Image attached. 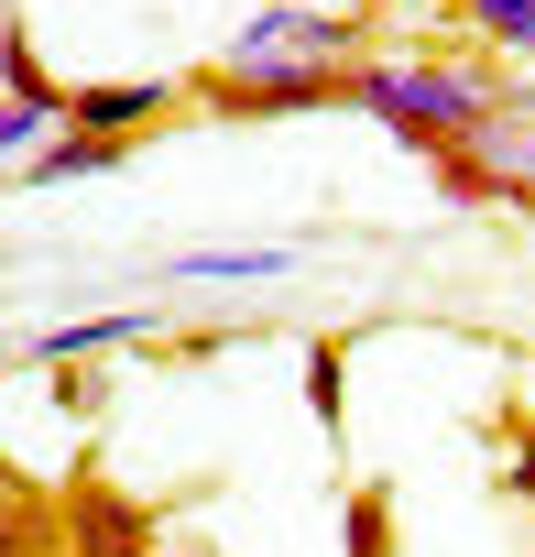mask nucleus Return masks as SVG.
Masks as SVG:
<instances>
[{"label": "nucleus", "mask_w": 535, "mask_h": 557, "mask_svg": "<svg viewBox=\"0 0 535 557\" xmlns=\"http://www.w3.org/2000/svg\"><path fill=\"white\" fill-rule=\"evenodd\" d=\"M350 110H372L405 153H437V143H481L492 121H513V88L459 55H383V66H350Z\"/></svg>", "instance_id": "1"}, {"label": "nucleus", "mask_w": 535, "mask_h": 557, "mask_svg": "<svg viewBox=\"0 0 535 557\" xmlns=\"http://www.w3.org/2000/svg\"><path fill=\"white\" fill-rule=\"evenodd\" d=\"M229 77L251 66H361V12H296V0H274V12H251L229 45H219Z\"/></svg>", "instance_id": "2"}, {"label": "nucleus", "mask_w": 535, "mask_h": 557, "mask_svg": "<svg viewBox=\"0 0 535 557\" xmlns=\"http://www.w3.org/2000/svg\"><path fill=\"white\" fill-rule=\"evenodd\" d=\"M197 99H208L219 121H285V110H350V66H251V77L208 66V77H197Z\"/></svg>", "instance_id": "3"}, {"label": "nucleus", "mask_w": 535, "mask_h": 557, "mask_svg": "<svg viewBox=\"0 0 535 557\" xmlns=\"http://www.w3.org/2000/svg\"><path fill=\"white\" fill-rule=\"evenodd\" d=\"M175 110L164 77H110V88H66V132H99V143H132Z\"/></svg>", "instance_id": "4"}, {"label": "nucleus", "mask_w": 535, "mask_h": 557, "mask_svg": "<svg viewBox=\"0 0 535 557\" xmlns=\"http://www.w3.org/2000/svg\"><path fill=\"white\" fill-rule=\"evenodd\" d=\"M66 546H77V557H153V513L88 481V492L66 503Z\"/></svg>", "instance_id": "5"}, {"label": "nucleus", "mask_w": 535, "mask_h": 557, "mask_svg": "<svg viewBox=\"0 0 535 557\" xmlns=\"http://www.w3.org/2000/svg\"><path fill=\"white\" fill-rule=\"evenodd\" d=\"M142 339H153V318H142V307H110V318H66V329L23 339V361H45V372H77V361H99V350H142Z\"/></svg>", "instance_id": "6"}, {"label": "nucleus", "mask_w": 535, "mask_h": 557, "mask_svg": "<svg viewBox=\"0 0 535 557\" xmlns=\"http://www.w3.org/2000/svg\"><path fill=\"white\" fill-rule=\"evenodd\" d=\"M132 164V143H99V132H55V143H34L23 164H12V186H77V175H121Z\"/></svg>", "instance_id": "7"}, {"label": "nucleus", "mask_w": 535, "mask_h": 557, "mask_svg": "<svg viewBox=\"0 0 535 557\" xmlns=\"http://www.w3.org/2000/svg\"><path fill=\"white\" fill-rule=\"evenodd\" d=\"M0 99H12V110H34V121H55V132H66V88L45 77V55L23 45V23L0 34Z\"/></svg>", "instance_id": "8"}, {"label": "nucleus", "mask_w": 535, "mask_h": 557, "mask_svg": "<svg viewBox=\"0 0 535 557\" xmlns=\"http://www.w3.org/2000/svg\"><path fill=\"white\" fill-rule=\"evenodd\" d=\"M307 405H318L328 437L350 426V350H339V339H307Z\"/></svg>", "instance_id": "9"}, {"label": "nucleus", "mask_w": 535, "mask_h": 557, "mask_svg": "<svg viewBox=\"0 0 535 557\" xmlns=\"http://www.w3.org/2000/svg\"><path fill=\"white\" fill-rule=\"evenodd\" d=\"M285 262H296V251H186L175 273H186V285H274Z\"/></svg>", "instance_id": "10"}, {"label": "nucleus", "mask_w": 535, "mask_h": 557, "mask_svg": "<svg viewBox=\"0 0 535 557\" xmlns=\"http://www.w3.org/2000/svg\"><path fill=\"white\" fill-rule=\"evenodd\" d=\"M459 23L492 34L502 55H535V0H459Z\"/></svg>", "instance_id": "11"}, {"label": "nucleus", "mask_w": 535, "mask_h": 557, "mask_svg": "<svg viewBox=\"0 0 535 557\" xmlns=\"http://www.w3.org/2000/svg\"><path fill=\"white\" fill-rule=\"evenodd\" d=\"M339 535H350V557H394V503H383V492H350Z\"/></svg>", "instance_id": "12"}, {"label": "nucleus", "mask_w": 535, "mask_h": 557, "mask_svg": "<svg viewBox=\"0 0 535 557\" xmlns=\"http://www.w3.org/2000/svg\"><path fill=\"white\" fill-rule=\"evenodd\" d=\"M34 143H55V121H34V110H12V99H0V175H12Z\"/></svg>", "instance_id": "13"}, {"label": "nucleus", "mask_w": 535, "mask_h": 557, "mask_svg": "<svg viewBox=\"0 0 535 557\" xmlns=\"http://www.w3.org/2000/svg\"><path fill=\"white\" fill-rule=\"evenodd\" d=\"M502 492H524V503H535V448H524V459L502 470Z\"/></svg>", "instance_id": "14"}, {"label": "nucleus", "mask_w": 535, "mask_h": 557, "mask_svg": "<svg viewBox=\"0 0 535 557\" xmlns=\"http://www.w3.org/2000/svg\"><path fill=\"white\" fill-rule=\"evenodd\" d=\"M0 492H12V459H0Z\"/></svg>", "instance_id": "15"}, {"label": "nucleus", "mask_w": 535, "mask_h": 557, "mask_svg": "<svg viewBox=\"0 0 535 557\" xmlns=\"http://www.w3.org/2000/svg\"><path fill=\"white\" fill-rule=\"evenodd\" d=\"M175 557H208V546H175Z\"/></svg>", "instance_id": "16"}]
</instances>
